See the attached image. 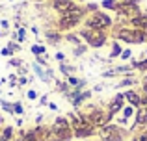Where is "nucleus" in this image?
Segmentation results:
<instances>
[{"instance_id":"nucleus-14","label":"nucleus","mask_w":147,"mask_h":141,"mask_svg":"<svg viewBox=\"0 0 147 141\" xmlns=\"http://www.w3.org/2000/svg\"><path fill=\"white\" fill-rule=\"evenodd\" d=\"M119 54H121V47H119V43H114V45H112V54H110V58H117Z\"/></svg>"},{"instance_id":"nucleus-19","label":"nucleus","mask_w":147,"mask_h":141,"mask_svg":"<svg viewBox=\"0 0 147 141\" xmlns=\"http://www.w3.org/2000/svg\"><path fill=\"white\" fill-rule=\"evenodd\" d=\"M121 56H123V59H129V56H130V50H125V52H121Z\"/></svg>"},{"instance_id":"nucleus-8","label":"nucleus","mask_w":147,"mask_h":141,"mask_svg":"<svg viewBox=\"0 0 147 141\" xmlns=\"http://www.w3.org/2000/svg\"><path fill=\"white\" fill-rule=\"evenodd\" d=\"M93 134H95V130L91 124H80L78 128H75V136H78V138H90Z\"/></svg>"},{"instance_id":"nucleus-5","label":"nucleus","mask_w":147,"mask_h":141,"mask_svg":"<svg viewBox=\"0 0 147 141\" xmlns=\"http://www.w3.org/2000/svg\"><path fill=\"white\" fill-rule=\"evenodd\" d=\"M54 136H56V139H60V141H67V139L73 138L71 126H69L67 119H63V117L56 119V123H54Z\"/></svg>"},{"instance_id":"nucleus-17","label":"nucleus","mask_w":147,"mask_h":141,"mask_svg":"<svg viewBox=\"0 0 147 141\" xmlns=\"http://www.w3.org/2000/svg\"><path fill=\"white\" fill-rule=\"evenodd\" d=\"M134 67H138L140 71H147V59H144V61H134Z\"/></svg>"},{"instance_id":"nucleus-12","label":"nucleus","mask_w":147,"mask_h":141,"mask_svg":"<svg viewBox=\"0 0 147 141\" xmlns=\"http://www.w3.org/2000/svg\"><path fill=\"white\" fill-rule=\"evenodd\" d=\"M147 124V106H142L136 113V126H144Z\"/></svg>"},{"instance_id":"nucleus-13","label":"nucleus","mask_w":147,"mask_h":141,"mask_svg":"<svg viewBox=\"0 0 147 141\" xmlns=\"http://www.w3.org/2000/svg\"><path fill=\"white\" fill-rule=\"evenodd\" d=\"M123 95H125V98L130 102V106H142V98L136 91H127V93H123Z\"/></svg>"},{"instance_id":"nucleus-22","label":"nucleus","mask_w":147,"mask_h":141,"mask_svg":"<svg viewBox=\"0 0 147 141\" xmlns=\"http://www.w3.org/2000/svg\"><path fill=\"white\" fill-rule=\"evenodd\" d=\"M144 91H145V93H147V76H145V78H144Z\"/></svg>"},{"instance_id":"nucleus-15","label":"nucleus","mask_w":147,"mask_h":141,"mask_svg":"<svg viewBox=\"0 0 147 141\" xmlns=\"http://www.w3.org/2000/svg\"><path fill=\"white\" fill-rule=\"evenodd\" d=\"M132 113H134V108H132V106H127V108L123 110V117H121V119L127 121L129 117H132Z\"/></svg>"},{"instance_id":"nucleus-11","label":"nucleus","mask_w":147,"mask_h":141,"mask_svg":"<svg viewBox=\"0 0 147 141\" xmlns=\"http://www.w3.org/2000/svg\"><path fill=\"white\" fill-rule=\"evenodd\" d=\"M130 24L136 26L138 30H145L147 28V17L145 15H134V17L130 19Z\"/></svg>"},{"instance_id":"nucleus-20","label":"nucleus","mask_w":147,"mask_h":141,"mask_svg":"<svg viewBox=\"0 0 147 141\" xmlns=\"http://www.w3.org/2000/svg\"><path fill=\"white\" fill-rule=\"evenodd\" d=\"M88 9H91V11H95V9H97V4H90V6H88Z\"/></svg>"},{"instance_id":"nucleus-6","label":"nucleus","mask_w":147,"mask_h":141,"mask_svg":"<svg viewBox=\"0 0 147 141\" xmlns=\"http://www.w3.org/2000/svg\"><path fill=\"white\" fill-rule=\"evenodd\" d=\"M115 11H119L121 15H136V13H140V11H138V7H136V4H134L132 0H129V2H121V4H117Z\"/></svg>"},{"instance_id":"nucleus-3","label":"nucleus","mask_w":147,"mask_h":141,"mask_svg":"<svg viewBox=\"0 0 147 141\" xmlns=\"http://www.w3.org/2000/svg\"><path fill=\"white\" fill-rule=\"evenodd\" d=\"M80 35L95 48L102 47V45L106 43V33H104V30H91V28H88V30H84V32H80Z\"/></svg>"},{"instance_id":"nucleus-10","label":"nucleus","mask_w":147,"mask_h":141,"mask_svg":"<svg viewBox=\"0 0 147 141\" xmlns=\"http://www.w3.org/2000/svg\"><path fill=\"white\" fill-rule=\"evenodd\" d=\"M123 100H125V95H123V93L115 95V98L112 100V104H110V113H112V115H114V113H117L119 110L123 108Z\"/></svg>"},{"instance_id":"nucleus-18","label":"nucleus","mask_w":147,"mask_h":141,"mask_svg":"<svg viewBox=\"0 0 147 141\" xmlns=\"http://www.w3.org/2000/svg\"><path fill=\"white\" fill-rule=\"evenodd\" d=\"M32 50L36 52V54H43V52H45V50H43V47H34Z\"/></svg>"},{"instance_id":"nucleus-2","label":"nucleus","mask_w":147,"mask_h":141,"mask_svg":"<svg viewBox=\"0 0 147 141\" xmlns=\"http://www.w3.org/2000/svg\"><path fill=\"white\" fill-rule=\"evenodd\" d=\"M82 17H84V11L78 9V7H73L71 11H67V13L61 15V19H60V28L61 30L73 28V26H76L80 22V19H82Z\"/></svg>"},{"instance_id":"nucleus-9","label":"nucleus","mask_w":147,"mask_h":141,"mask_svg":"<svg viewBox=\"0 0 147 141\" xmlns=\"http://www.w3.org/2000/svg\"><path fill=\"white\" fill-rule=\"evenodd\" d=\"M54 7H56L60 13H67V11H71L73 7H75V4H73L71 0H54Z\"/></svg>"},{"instance_id":"nucleus-21","label":"nucleus","mask_w":147,"mask_h":141,"mask_svg":"<svg viewBox=\"0 0 147 141\" xmlns=\"http://www.w3.org/2000/svg\"><path fill=\"white\" fill-rule=\"evenodd\" d=\"M15 112H17V113H21V112H22V108H21V104H15Z\"/></svg>"},{"instance_id":"nucleus-23","label":"nucleus","mask_w":147,"mask_h":141,"mask_svg":"<svg viewBox=\"0 0 147 141\" xmlns=\"http://www.w3.org/2000/svg\"><path fill=\"white\" fill-rule=\"evenodd\" d=\"M121 2H129V0H121Z\"/></svg>"},{"instance_id":"nucleus-16","label":"nucleus","mask_w":147,"mask_h":141,"mask_svg":"<svg viewBox=\"0 0 147 141\" xmlns=\"http://www.w3.org/2000/svg\"><path fill=\"white\" fill-rule=\"evenodd\" d=\"M102 7H106V9H115V7H117V4H115V0H104V2H102Z\"/></svg>"},{"instance_id":"nucleus-1","label":"nucleus","mask_w":147,"mask_h":141,"mask_svg":"<svg viewBox=\"0 0 147 141\" xmlns=\"http://www.w3.org/2000/svg\"><path fill=\"white\" fill-rule=\"evenodd\" d=\"M99 138L102 141H123L125 139V130H121L115 124H104L99 130Z\"/></svg>"},{"instance_id":"nucleus-4","label":"nucleus","mask_w":147,"mask_h":141,"mask_svg":"<svg viewBox=\"0 0 147 141\" xmlns=\"http://www.w3.org/2000/svg\"><path fill=\"white\" fill-rule=\"evenodd\" d=\"M86 26L88 28H91V30H106V28H110L112 26V19L108 17L106 13H93L90 19L86 21Z\"/></svg>"},{"instance_id":"nucleus-7","label":"nucleus","mask_w":147,"mask_h":141,"mask_svg":"<svg viewBox=\"0 0 147 141\" xmlns=\"http://www.w3.org/2000/svg\"><path fill=\"white\" fill-rule=\"evenodd\" d=\"M115 37L121 41H125V43H134V28H121L117 30V33H115Z\"/></svg>"}]
</instances>
